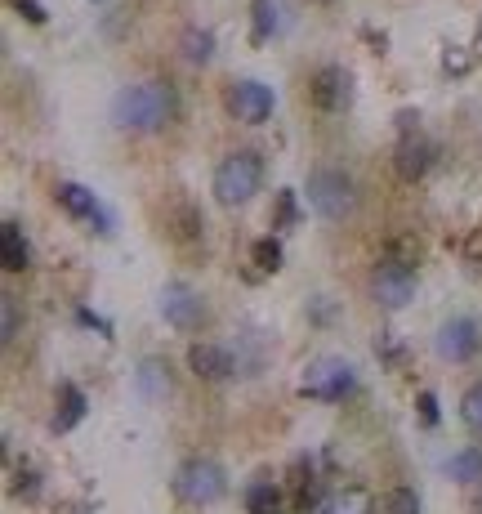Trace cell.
Instances as JSON below:
<instances>
[{"instance_id":"obj_1","label":"cell","mask_w":482,"mask_h":514,"mask_svg":"<svg viewBox=\"0 0 482 514\" xmlns=\"http://www.w3.org/2000/svg\"><path fill=\"white\" fill-rule=\"evenodd\" d=\"M112 121L134 135H157L175 121V90L166 81H134L112 99Z\"/></svg>"},{"instance_id":"obj_2","label":"cell","mask_w":482,"mask_h":514,"mask_svg":"<svg viewBox=\"0 0 482 514\" xmlns=\"http://www.w3.org/2000/svg\"><path fill=\"white\" fill-rule=\"evenodd\" d=\"M259 184H264V157H259L255 148L228 152V157L215 166V197H219V206H246L250 197L259 193Z\"/></svg>"},{"instance_id":"obj_3","label":"cell","mask_w":482,"mask_h":514,"mask_svg":"<svg viewBox=\"0 0 482 514\" xmlns=\"http://www.w3.org/2000/svg\"><path fill=\"white\" fill-rule=\"evenodd\" d=\"M308 206H313L322 220H349L353 211H358V184H353V175H344V170L335 166H322L308 175Z\"/></svg>"},{"instance_id":"obj_4","label":"cell","mask_w":482,"mask_h":514,"mask_svg":"<svg viewBox=\"0 0 482 514\" xmlns=\"http://www.w3.org/2000/svg\"><path fill=\"white\" fill-rule=\"evenodd\" d=\"M175 492L183 501H192V506H210V501H219L228 492V474H224V465L210 461V456H192V461L179 465Z\"/></svg>"},{"instance_id":"obj_5","label":"cell","mask_w":482,"mask_h":514,"mask_svg":"<svg viewBox=\"0 0 482 514\" xmlns=\"http://www.w3.org/2000/svg\"><path fill=\"white\" fill-rule=\"evenodd\" d=\"M353 385H358V376H353V367L340 363V358H322V363H313L308 376H304V394L322 398V403H340V398H349Z\"/></svg>"},{"instance_id":"obj_6","label":"cell","mask_w":482,"mask_h":514,"mask_svg":"<svg viewBox=\"0 0 482 514\" xmlns=\"http://www.w3.org/2000/svg\"><path fill=\"white\" fill-rule=\"evenodd\" d=\"M371 295L384 309L411 304V295H416V269H407V264H398V260H380L371 273Z\"/></svg>"},{"instance_id":"obj_7","label":"cell","mask_w":482,"mask_h":514,"mask_svg":"<svg viewBox=\"0 0 482 514\" xmlns=\"http://www.w3.org/2000/svg\"><path fill=\"white\" fill-rule=\"evenodd\" d=\"M161 318L179 331H197L201 322H206V300H201L188 282H170V287L161 291Z\"/></svg>"},{"instance_id":"obj_8","label":"cell","mask_w":482,"mask_h":514,"mask_svg":"<svg viewBox=\"0 0 482 514\" xmlns=\"http://www.w3.org/2000/svg\"><path fill=\"white\" fill-rule=\"evenodd\" d=\"M433 345H438V354L447 358V363H469L482 349V327L474 318H451V322H442Z\"/></svg>"},{"instance_id":"obj_9","label":"cell","mask_w":482,"mask_h":514,"mask_svg":"<svg viewBox=\"0 0 482 514\" xmlns=\"http://www.w3.org/2000/svg\"><path fill=\"white\" fill-rule=\"evenodd\" d=\"M433 144L420 135V130H411V135H402L398 139V148H393V170H398V179L402 184H420L424 175L433 170Z\"/></svg>"},{"instance_id":"obj_10","label":"cell","mask_w":482,"mask_h":514,"mask_svg":"<svg viewBox=\"0 0 482 514\" xmlns=\"http://www.w3.org/2000/svg\"><path fill=\"white\" fill-rule=\"evenodd\" d=\"M228 108H233L237 121L259 126V121L273 117V90H268L264 81H237L233 90H228Z\"/></svg>"},{"instance_id":"obj_11","label":"cell","mask_w":482,"mask_h":514,"mask_svg":"<svg viewBox=\"0 0 482 514\" xmlns=\"http://www.w3.org/2000/svg\"><path fill=\"white\" fill-rule=\"evenodd\" d=\"M313 103L322 112H344L353 103V76L344 68H335V63L317 68V76H313Z\"/></svg>"},{"instance_id":"obj_12","label":"cell","mask_w":482,"mask_h":514,"mask_svg":"<svg viewBox=\"0 0 482 514\" xmlns=\"http://www.w3.org/2000/svg\"><path fill=\"white\" fill-rule=\"evenodd\" d=\"M188 367H192V376L210 380V385H219V380H228L237 371L233 367V354H228V349H219V345H206V340L188 349Z\"/></svg>"},{"instance_id":"obj_13","label":"cell","mask_w":482,"mask_h":514,"mask_svg":"<svg viewBox=\"0 0 482 514\" xmlns=\"http://www.w3.org/2000/svg\"><path fill=\"white\" fill-rule=\"evenodd\" d=\"M59 206L67 215H72V220H94V215H99V197L90 193V188H81V184H59Z\"/></svg>"},{"instance_id":"obj_14","label":"cell","mask_w":482,"mask_h":514,"mask_svg":"<svg viewBox=\"0 0 482 514\" xmlns=\"http://www.w3.org/2000/svg\"><path fill=\"white\" fill-rule=\"evenodd\" d=\"M139 394L148 398V403H161V398L170 394V367L161 363V358H148V363L139 367Z\"/></svg>"},{"instance_id":"obj_15","label":"cell","mask_w":482,"mask_h":514,"mask_svg":"<svg viewBox=\"0 0 482 514\" xmlns=\"http://www.w3.org/2000/svg\"><path fill=\"white\" fill-rule=\"evenodd\" d=\"M0 260H5L9 273H23L27 269V242H23V228L9 220L0 228Z\"/></svg>"},{"instance_id":"obj_16","label":"cell","mask_w":482,"mask_h":514,"mask_svg":"<svg viewBox=\"0 0 482 514\" xmlns=\"http://www.w3.org/2000/svg\"><path fill=\"white\" fill-rule=\"evenodd\" d=\"M81 416H85V394L76 385H63L59 389V416H54V430L67 434L72 425H81Z\"/></svg>"},{"instance_id":"obj_17","label":"cell","mask_w":482,"mask_h":514,"mask_svg":"<svg viewBox=\"0 0 482 514\" xmlns=\"http://www.w3.org/2000/svg\"><path fill=\"white\" fill-rule=\"evenodd\" d=\"M447 474L451 479H460V483L482 479V447H465V452H456L447 461Z\"/></svg>"},{"instance_id":"obj_18","label":"cell","mask_w":482,"mask_h":514,"mask_svg":"<svg viewBox=\"0 0 482 514\" xmlns=\"http://www.w3.org/2000/svg\"><path fill=\"white\" fill-rule=\"evenodd\" d=\"M210 54H215V36H210L206 27H188V32H183V59L210 63Z\"/></svg>"},{"instance_id":"obj_19","label":"cell","mask_w":482,"mask_h":514,"mask_svg":"<svg viewBox=\"0 0 482 514\" xmlns=\"http://www.w3.org/2000/svg\"><path fill=\"white\" fill-rule=\"evenodd\" d=\"M246 510L250 514H282V492H277L273 483H255V488L246 492Z\"/></svg>"},{"instance_id":"obj_20","label":"cell","mask_w":482,"mask_h":514,"mask_svg":"<svg viewBox=\"0 0 482 514\" xmlns=\"http://www.w3.org/2000/svg\"><path fill=\"white\" fill-rule=\"evenodd\" d=\"M384 260H398V264H420V242L411 233H393L389 242H384Z\"/></svg>"},{"instance_id":"obj_21","label":"cell","mask_w":482,"mask_h":514,"mask_svg":"<svg viewBox=\"0 0 482 514\" xmlns=\"http://www.w3.org/2000/svg\"><path fill=\"white\" fill-rule=\"evenodd\" d=\"M250 14H255V27H250V41L264 45L268 36H273V27H277V5H273V0H255V9H250Z\"/></svg>"},{"instance_id":"obj_22","label":"cell","mask_w":482,"mask_h":514,"mask_svg":"<svg viewBox=\"0 0 482 514\" xmlns=\"http://www.w3.org/2000/svg\"><path fill=\"white\" fill-rule=\"evenodd\" d=\"M166 224H179V228H175V237H179V242H192V237H197V228H201V215L192 211V206L179 197V202H175V211L166 215Z\"/></svg>"},{"instance_id":"obj_23","label":"cell","mask_w":482,"mask_h":514,"mask_svg":"<svg viewBox=\"0 0 482 514\" xmlns=\"http://www.w3.org/2000/svg\"><path fill=\"white\" fill-rule=\"evenodd\" d=\"M250 260L259 264V273H277V269H282V246H277V237H264V242H255Z\"/></svg>"},{"instance_id":"obj_24","label":"cell","mask_w":482,"mask_h":514,"mask_svg":"<svg viewBox=\"0 0 482 514\" xmlns=\"http://www.w3.org/2000/svg\"><path fill=\"white\" fill-rule=\"evenodd\" d=\"M0 340H5V345L18 340V300L14 295H0Z\"/></svg>"},{"instance_id":"obj_25","label":"cell","mask_w":482,"mask_h":514,"mask_svg":"<svg viewBox=\"0 0 482 514\" xmlns=\"http://www.w3.org/2000/svg\"><path fill=\"white\" fill-rule=\"evenodd\" d=\"M384 514H420V497L411 488H393L384 497Z\"/></svg>"},{"instance_id":"obj_26","label":"cell","mask_w":482,"mask_h":514,"mask_svg":"<svg viewBox=\"0 0 482 514\" xmlns=\"http://www.w3.org/2000/svg\"><path fill=\"white\" fill-rule=\"evenodd\" d=\"M460 416H465V425L474 434H482V385H474L465 394V403H460Z\"/></svg>"},{"instance_id":"obj_27","label":"cell","mask_w":482,"mask_h":514,"mask_svg":"<svg viewBox=\"0 0 482 514\" xmlns=\"http://www.w3.org/2000/svg\"><path fill=\"white\" fill-rule=\"evenodd\" d=\"M295 220H300V206H295V193L291 188H282V193H277V228H291Z\"/></svg>"},{"instance_id":"obj_28","label":"cell","mask_w":482,"mask_h":514,"mask_svg":"<svg viewBox=\"0 0 482 514\" xmlns=\"http://www.w3.org/2000/svg\"><path fill=\"white\" fill-rule=\"evenodd\" d=\"M9 5H14L32 27H41V23H45V5H41V0H9Z\"/></svg>"},{"instance_id":"obj_29","label":"cell","mask_w":482,"mask_h":514,"mask_svg":"<svg viewBox=\"0 0 482 514\" xmlns=\"http://www.w3.org/2000/svg\"><path fill=\"white\" fill-rule=\"evenodd\" d=\"M36 488H41V483H36V474L32 470H18V483H14L18 497H36Z\"/></svg>"},{"instance_id":"obj_30","label":"cell","mask_w":482,"mask_h":514,"mask_svg":"<svg viewBox=\"0 0 482 514\" xmlns=\"http://www.w3.org/2000/svg\"><path fill=\"white\" fill-rule=\"evenodd\" d=\"M420 416H424V425H438V398H433L429 389L420 394Z\"/></svg>"},{"instance_id":"obj_31","label":"cell","mask_w":482,"mask_h":514,"mask_svg":"<svg viewBox=\"0 0 482 514\" xmlns=\"http://www.w3.org/2000/svg\"><path fill=\"white\" fill-rule=\"evenodd\" d=\"M474 514H482V492H478V497H474Z\"/></svg>"},{"instance_id":"obj_32","label":"cell","mask_w":482,"mask_h":514,"mask_svg":"<svg viewBox=\"0 0 482 514\" xmlns=\"http://www.w3.org/2000/svg\"><path fill=\"white\" fill-rule=\"evenodd\" d=\"M313 5H335V0H313Z\"/></svg>"}]
</instances>
